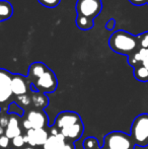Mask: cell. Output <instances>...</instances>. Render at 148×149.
<instances>
[{"label":"cell","instance_id":"1","mask_svg":"<svg viewBox=\"0 0 148 149\" xmlns=\"http://www.w3.org/2000/svg\"><path fill=\"white\" fill-rule=\"evenodd\" d=\"M110 48L121 55L130 56L140 48L139 38L125 31H117L111 36L109 41Z\"/></svg>","mask_w":148,"mask_h":149},{"label":"cell","instance_id":"2","mask_svg":"<svg viewBox=\"0 0 148 149\" xmlns=\"http://www.w3.org/2000/svg\"><path fill=\"white\" fill-rule=\"evenodd\" d=\"M22 130L28 131L31 129H47L49 127V118L44 110L30 109L22 116Z\"/></svg>","mask_w":148,"mask_h":149},{"label":"cell","instance_id":"3","mask_svg":"<svg viewBox=\"0 0 148 149\" xmlns=\"http://www.w3.org/2000/svg\"><path fill=\"white\" fill-rule=\"evenodd\" d=\"M130 136L138 146H148V114H140L134 119Z\"/></svg>","mask_w":148,"mask_h":149},{"label":"cell","instance_id":"4","mask_svg":"<svg viewBox=\"0 0 148 149\" xmlns=\"http://www.w3.org/2000/svg\"><path fill=\"white\" fill-rule=\"evenodd\" d=\"M104 146L111 149H134L136 144L129 134L122 131H113L105 136Z\"/></svg>","mask_w":148,"mask_h":149},{"label":"cell","instance_id":"5","mask_svg":"<svg viewBox=\"0 0 148 149\" xmlns=\"http://www.w3.org/2000/svg\"><path fill=\"white\" fill-rule=\"evenodd\" d=\"M58 86V80L56 74L54 71H52L50 68L42 75L41 77L37 79L34 83L31 84V88L32 90H36V91H41L43 93H53Z\"/></svg>","mask_w":148,"mask_h":149},{"label":"cell","instance_id":"6","mask_svg":"<svg viewBox=\"0 0 148 149\" xmlns=\"http://www.w3.org/2000/svg\"><path fill=\"white\" fill-rule=\"evenodd\" d=\"M101 10V0H77L76 2L77 15H83L94 19Z\"/></svg>","mask_w":148,"mask_h":149},{"label":"cell","instance_id":"7","mask_svg":"<svg viewBox=\"0 0 148 149\" xmlns=\"http://www.w3.org/2000/svg\"><path fill=\"white\" fill-rule=\"evenodd\" d=\"M50 136V131L48 129H31L26 131L24 137V142L31 147H40L45 145L46 141Z\"/></svg>","mask_w":148,"mask_h":149},{"label":"cell","instance_id":"8","mask_svg":"<svg viewBox=\"0 0 148 149\" xmlns=\"http://www.w3.org/2000/svg\"><path fill=\"white\" fill-rule=\"evenodd\" d=\"M80 122H82V119L79 116V114L72 112V111H64V112L58 114L52 127L57 130L58 132L61 129L67 128L71 125H74V124L80 123Z\"/></svg>","mask_w":148,"mask_h":149},{"label":"cell","instance_id":"9","mask_svg":"<svg viewBox=\"0 0 148 149\" xmlns=\"http://www.w3.org/2000/svg\"><path fill=\"white\" fill-rule=\"evenodd\" d=\"M10 88H11L12 93L15 97L28 94L32 91L31 83L28 77L22 74H13L11 83H10Z\"/></svg>","mask_w":148,"mask_h":149},{"label":"cell","instance_id":"10","mask_svg":"<svg viewBox=\"0 0 148 149\" xmlns=\"http://www.w3.org/2000/svg\"><path fill=\"white\" fill-rule=\"evenodd\" d=\"M9 115V123H8L7 128L5 129L4 135L11 140L16 136L22 135V116L19 114H16V113H10Z\"/></svg>","mask_w":148,"mask_h":149},{"label":"cell","instance_id":"11","mask_svg":"<svg viewBox=\"0 0 148 149\" xmlns=\"http://www.w3.org/2000/svg\"><path fill=\"white\" fill-rule=\"evenodd\" d=\"M58 133L61 134L66 140L74 143L77 140L80 139V138L82 137L83 133H84V125H83V122H80V123L74 124V125H71L67 128L61 129L60 131H58Z\"/></svg>","mask_w":148,"mask_h":149},{"label":"cell","instance_id":"12","mask_svg":"<svg viewBox=\"0 0 148 149\" xmlns=\"http://www.w3.org/2000/svg\"><path fill=\"white\" fill-rule=\"evenodd\" d=\"M49 67L43 62H35L32 63L28 67V79L30 83H34L39 77H41L46 71L48 70Z\"/></svg>","mask_w":148,"mask_h":149},{"label":"cell","instance_id":"13","mask_svg":"<svg viewBox=\"0 0 148 149\" xmlns=\"http://www.w3.org/2000/svg\"><path fill=\"white\" fill-rule=\"evenodd\" d=\"M15 96L13 95L10 86H2L0 87V111L8 112L9 106L14 102Z\"/></svg>","mask_w":148,"mask_h":149},{"label":"cell","instance_id":"14","mask_svg":"<svg viewBox=\"0 0 148 149\" xmlns=\"http://www.w3.org/2000/svg\"><path fill=\"white\" fill-rule=\"evenodd\" d=\"M31 98H32V108L37 110H44L49 106V97L46 93L41 91L32 90L31 91Z\"/></svg>","mask_w":148,"mask_h":149},{"label":"cell","instance_id":"15","mask_svg":"<svg viewBox=\"0 0 148 149\" xmlns=\"http://www.w3.org/2000/svg\"><path fill=\"white\" fill-rule=\"evenodd\" d=\"M67 140L59 133L50 134L49 138L46 141L44 149H64Z\"/></svg>","mask_w":148,"mask_h":149},{"label":"cell","instance_id":"16","mask_svg":"<svg viewBox=\"0 0 148 149\" xmlns=\"http://www.w3.org/2000/svg\"><path fill=\"white\" fill-rule=\"evenodd\" d=\"M148 56V49L145 48H139L135 53L128 56V63L133 67H136L138 65L142 64V62L146 59Z\"/></svg>","mask_w":148,"mask_h":149},{"label":"cell","instance_id":"17","mask_svg":"<svg viewBox=\"0 0 148 149\" xmlns=\"http://www.w3.org/2000/svg\"><path fill=\"white\" fill-rule=\"evenodd\" d=\"M13 14V7L11 3L6 0H0V22L9 19Z\"/></svg>","mask_w":148,"mask_h":149},{"label":"cell","instance_id":"18","mask_svg":"<svg viewBox=\"0 0 148 149\" xmlns=\"http://www.w3.org/2000/svg\"><path fill=\"white\" fill-rule=\"evenodd\" d=\"M16 104L22 109L24 112L32 109V98H31V92L28 94H24V95L16 96L15 100H14Z\"/></svg>","mask_w":148,"mask_h":149},{"label":"cell","instance_id":"19","mask_svg":"<svg viewBox=\"0 0 148 149\" xmlns=\"http://www.w3.org/2000/svg\"><path fill=\"white\" fill-rule=\"evenodd\" d=\"M76 26L82 31H89L93 28V19L83 15H77Z\"/></svg>","mask_w":148,"mask_h":149},{"label":"cell","instance_id":"20","mask_svg":"<svg viewBox=\"0 0 148 149\" xmlns=\"http://www.w3.org/2000/svg\"><path fill=\"white\" fill-rule=\"evenodd\" d=\"M134 76L137 80L146 82L148 81V69L143 66L142 64L134 67Z\"/></svg>","mask_w":148,"mask_h":149},{"label":"cell","instance_id":"21","mask_svg":"<svg viewBox=\"0 0 148 149\" xmlns=\"http://www.w3.org/2000/svg\"><path fill=\"white\" fill-rule=\"evenodd\" d=\"M13 74L10 73L8 70L0 68V87L2 86H10Z\"/></svg>","mask_w":148,"mask_h":149},{"label":"cell","instance_id":"22","mask_svg":"<svg viewBox=\"0 0 148 149\" xmlns=\"http://www.w3.org/2000/svg\"><path fill=\"white\" fill-rule=\"evenodd\" d=\"M83 148L84 149H99L101 146L95 137H86L83 140Z\"/></svg>","mask_w":148,"mask_h":149},{"label":"cell","instance_id":"23","mask_svg":"<svg viewBox=\"0 0 148 149\" xmlns=\"http://www.w3.org/2000/svg\"><path fill=\"white\" fill-rule=\"evenodd\" d=\"M24 144H26L24 137L22 135H19L11 139V146L10 147H11V149H22Z\"/></svg>","mask_w":148,"mask_h":149},{"label":"cell","instance_id":"24","mask_svg":"<svg viewBox=\"0 0 148 149\" xmlns=\"http://www.w3.org/2000/svg\"><path fill=\"white\" fill-rule=\"evenodd\" d=\"M9 113L5 111H0V127L6 129L9 123Z\"/></svg>","mask_w":148,"mask_h":149},{"label":"cell","instance_id":"25","mask_svg":"<svg viewBox=\"0 0 148 149\" xmlns=\"http://www.w3.org/2000/svg\"><path fill=\"white\" fill-rule=\"evenodd\" d=\"M38 1L47 8H55L59 5L61 0H38Z\"/></svg>","mask_w":148,"mask_h":149},{"label":"cell","instance_id":"26","mask_svg":"<svg viewBox=\"0 0 148 149\" xmlns=\"http://www.w3.org/2000/svg\"><path fill=\"white\" fill-rule=\"evenodd\" d=\"M138 38H139V45H140V48L148 49V31L140 35Z\"/></svg>","mask_w":148,"mask_h":149},{"label":"cell","instance_id":"27","mask_svg":"<svg viewBox=\"0 0 148 149\" xmlns=\"http://www.w3.org/2000/svg\"><path fill=\"white\" fill-rule=\"evenodd\" d=\"M10 146H11V140L8 137H6L5 135L1 136L0 137V147L5 149H11Z\"/></svg>","mask_w":148,"mask_h":149},{"label":"cell","instance_id":"28","mask_svg":"<svg viewBox=\"0 0 148 149\" xmlns=\"http://www.w3.org/2000/svg\"><path fill=\"white\" fill-rule=\"evenodd\" d=\"M115 24H116V22H115V19H110L109 22H107V24H106V28H107L109 31H112L113 29L115 28Z\"/></svg>","mask_w":148,"mask_h":149},{"label":"cell","instance_id":"29","mask_svg":"<svg viewBox=\"0 0 148 149\" xmlns=\"http://www.w3.org/2000/svg\"><path fill=\"white\" fill-rule=\"evenodd\" d=\"M130 1L132 2L133 4H135V5H141V4L145 3L147 0H130Z\"/></svg>","mask_w":148,"mask_h":149},{"label":"cell","instance_id":"30","mask_svg":"<svg viewBox=\"0 0 148 149\" xmlns=\"http://www.w3.org/2000/svg\"><path fill=\"white\" fill-rule=\"evenodd\" d=\"M142 65H143L144 67H146V68L148 69V56L146 57V59H145V60L142 62Z\"/></svg>","mask_w":148,"mask_h":149},{"label":"cell","instance_id":"31","mask_svg":"<svg viewBox=\"0 0 148 149\" xmlns=\"http://www.w3.org/2000/svg\"><path fill=\"white\" fill-rule=\"evenodd\" d=\"M4 134H5V129H3V128L0 127V137H1V136H3Z\"/></svg>","mask_w":148,"mask_h":149},{"label":"cell","instance_id":"32","mask_svg":"<svg viewBox=\"0 0 148 149\" xmlns=\"http://www.w3.org/2000/svg\"><path fill=\"white\" fill-rule=\"evenodd\" d=\"M22 149H36V148H34V147H31V146H28V147H24V148H22Z\"/></svg>","mask_w":148,"mask_h":149},{"label":"cell","instance_id":"33","mask_svg":"<svg viewBox=\"0 0 148 149\" xmlns=\"http://www.w3.org/2000/svg\"><path fill=\"white\" fill-rule=\"evenodd\" d=\"M99 149H111V148H108V147H106V146H103V147H101Z\"/></svg>","mask_w":148,"mask_h":149},{"label":"cell","instance_id":"34","mask_svg":"<svg viewBox=\"0 0 148 149\" xmlns=\"http://www.w3.org/2000/svg\"><path fill=\"white\" fill-rule=\"evenodd\" d=\"M0 149H5V148H1V147H0Z\"/></svg>","mask_w":148,"mask_h":149}]
</instances>
